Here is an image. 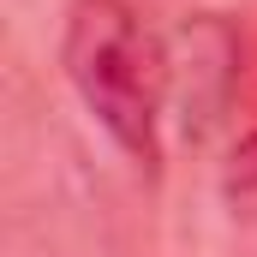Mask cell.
<instances>
[{"label": "cell", "mask_w": 257, "mask_h": 257, "mask_svg": "<svg viewBox=\"0 0 257 257\" xmlns=\"http://www.w3.org/2000/svg\"><path fill=\"white\" fill-rule=\"evenodd\" d=\"M60 66L84 114L126 150L138 168L162 162V114H168V42L126 0H72L60 30Z\"/></svg>", "instance_id": "6da1fadb"}, {"label": "cell", "mask_w": 257, "mask_h": 257, "mask_svg": "<svg viewBox=\"0 0 257 257\" xmlns=\"http://www.w3.org/2000/svg\"><path fill=\"white\" fill-rule=\"evenodd\" d=\"M233 66H239V42L221 18H192L168 42V102H180L186 138H203L221 120L227 90H233Z\"/></svg>", "instance_id": "7a4b0ae2"}]
</instances>
